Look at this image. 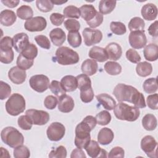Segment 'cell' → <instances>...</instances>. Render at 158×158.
<instances>
[{
	"instance_id": "cell-23",
	"label": "cell",
	"mask_w": 158,
	"mask_h": 158,
	"mask_svg": "<svg viewBox=\"0 0 158 158\" xmlns=\"http://www.w3.org/2000/svg\"><path fill=\"white\" fill-rule=\"evenodd\" d=\"M17 16L15 12L9 9H5L0 13V22L3 26L9 27L16 21Z\"/></svg>"
},
{
	"instance_id": "cell-52",
	"label": "cell",
	"mask_w": 158,
	"mask_h": 158,
	"mask_svg": "<svg viewBox=\"0 0 158 158\" xmlns=\"http://www.w3.org/2000/svg\"><path fill=\"white\" fill-rule=\"evenodd\" d=\"M35 40L38 46H40L41 48L45 49H50L51 43L47 36L42 35H37L35 37Z\"/></svg>"
},
{
	"instance_id": "cell-62",
	"label": "cell",
	"mask_w": 158,
	"mask_h": 158,
	"mask_svg": "<svg viewBox=\"0 0 158 158\" xmlns=\"http://www.w3.org/2000/svg\"><path fill=\"white\" fill-rule=\"evenodd\" d=\"M1 2L8 7L14 8L17 6L20 1L18 0H1Z\"/></svg>"
},
{
	"instance_id": "cell-57",
	"label": "cell",
	"mask_w": 158,
	"mask_h": 158,
	"mask_svg": "<svg viewBox=\"0 0 158 158\" xmlns=\"http://www.w3.org/2000/svg\"><path fill=\"white\" fill-rule=\"evenodd\" d=\"M13 46L12 38L9 36H4L0 41V51L11 49Z\"/></svg>"
},
{
	"instance_id": "cell-21",
	"label": "cell",
	"mask_w": 158,
	"mask_h": 158,
	"mask_svg": "<svg viewBox=\"0 0 158 158\" xmlns=\"http://www.w3.org/2000/svg\"><path fill=\"white\" fill-rule=\"evenodd\" d=\"M49 37L52 43L56 46H60L66 39L64 31L60 28L52 29L49 33Z\"/></svg>"
},
{
	"instance_id": "cell-18",
	"label": "cell",
	"mask_w": 158,
	"mask_h": 158,
	"mask_svg": "<svg viewBox=\"0 0 158 158\" xmlns=\"http://www.w3.org/2000/svg\"><path fill=\"white\" fill-rule=\"evenodd\" d=\"M108 59L112 60H118L122 54V49L121 46L117 43H110L104 48Z\"/></svg>"
},
{
	"instance_id": "cell-24",
	"label": "cell",
	"mask_w": 158,
	"mask_h": 158,
	"mask_svg": "<svg viewBox=\"0 0 158 158\" xmlns=\"http://www.w3.org/2000/svg\"><path fill=\"white\" fill-rule=\"evenodd\" d=\"M96 99L106 110H111L114 109L116 106V101L111 96L107 93H101L97 95Z\"/></svg>"
},
{
	"instance_id": "cell-20",
	"label": "cell",
	"mask_w": 158,
	"mask_h": 158,
	"mask_svg": "<svg viewBox=\"0 0 158 158\" xmlns=\"http://www.w3.org/2000/svg\"><path fill=\"white\" fill-rule=\"evenodd\" d=\"M88 56L90 58L99 62H103L108 59V56L105 49L97 46H94L90 49Z\"/></svg>"
},
{
	"instance_id": "cell-15",
	"label": "cell",
	"mask_w": 158,
	"mask_h": 158,
	"mask_svg": "<svg viewBox=\"0 0 158 158\" xmlns=\"http://www.w3.org/2000/svg\"><path fill=\"white\" fill-rule=\"evenodd\" d=\"M12 42L15 50L20 54L30 44L28 36L25 33H19L15 35L12 38Z\"/></svg>"
},
{
	"instance_id": "cell-16",
	"label": "cell",
	"mask_w": 158,
	"mask_h": 158,
	"mask_svg": "<svg viewBox=\"0 0 158 158\" xmlns=\"http://www.w3.org/2000/svg\"><path fill=\"white\" fill-rule=\"evenodd\" d=\"M8 77L12 83L16 85H20L25 81L27 73L25 70H23L17 66H15L9 70Z\"/></svg>"
},
{
	"instance_id": "cell-55",
	"label": "cell",
	"mask_w": 158,
	"mask_h": 158,
	"mask_svg": "<svg viewBox=\"0 0 158 158\" xmlns=\"http://www.w3.org/2000/svg\"><path fill=\"white\" fill-rule=\"evenodd\" d=\"M146 102L148 106L152 109V110H157L158 109L157 102H158V96L157 93H154L153 94L149 95L147 97Z\"/></svg>"
},
{
	"instance_id": "cell-39",
	"label": "cell",
	"mask_w": 158,
	"mask_h": 158,
	"mask_svg": "<svg viewBox=\"0 0 158 158\" xmlns=\"http://www.w3.org/2000/svg\"><path fill=\"white\" fill-rule=\"evenodd\" d=\"M80 99L83 102L88 103L92 101L94 98V91L91 86L80 89Z\"/></svg>"
},
{
	"instance_id": "cell-37",
	"label": "cell",
	"mask_w": 158,
	"mask_h": 158,
	"mask_svg": "<svg viewBox=\"0 0 158 158\" xmlns=\"http://www.w3.org/2000/svg\"><path fill=\"white\" fill-rule=\"evenodd\" d=\"M49 89L51 92L54 94L57 98L62 96L63 95L65 94V91L64 89L62 84L60 82L57 80H52L49 85Z\"/></svg>"
},
{
	"instance_id": "cell-49",
	"label": "cell",
	"mask_w": 158,
	"mask_h": 158,
	"mask_svg": "<svg viewBox=\"0 0 158 158\" xmlns=\"http://www.w3.org/2000/svg\"><path fill=\"white\" fill-rule=\"evenodd\" d=\"M50 158H65L67 157V150L63 146H59L55 149L52 150L49 154Z\"/></svg>"
},
{
	"instance_id": "cell-35",
	"label": "cell",
	"mask_w": 158,
	"mask_h": 158,
	"mask_svg": "<svg viewBox=\"0 0 158 158\" xmlns=\"http://www.w3.org/2000/svg\"><path fill=\"white\" fill-rule=\"evenodd\" d=\"M144 91L148 94H152L157 91V83L156 78H149L146 79L143 85Z\"/></svg>"
},
{
	"instance_id": "cell-47",
	"label": "cell",
	"mask_w": 158,
	"mask_h": 158,
	"mask_svg": "<svg viewBox=\"0 0 158 158\" xmlns=\"http://www.w3.org/2000/svg\"><path fill=\"white\" fill-rule=\"evenodd\" d=\"M14 58V53L13 50L9 49L5 51H0V61L4 64L11 63Z\"/></svg>"
},
{
	"instance_id": "cell-50",
	"label": "cell",
	"mask_w": 158,
	"mask_h": 158,
	"mask_svg": "<svg viewBox=\"0 0 158 158\" xmlns=\"http://www.w3.org/2000/svg\"><path fill=\"white\" fill-rule=\"evenodd\" d=\"M11 93V88L10 85L4 82L0 81V99L4 100L10 96Z\"/></svg>"
},
{
	"instance_id": "cell-4",
	"label": "cell",
	"mask_w": 158,
	"mask_h": 158,
	"mask_svg": "<svg viewBox=\"0 0 158 158\" xmlns=\"http://www.w3.org/2000/svg\"><path fill=\"white\" fill-rule=\"evenodd\" d=\"M1 137L2 141L12 148L22 145L24 142L23 135L13 127H7L3 128L1 133Z\"/></svg>"
},
{
	"instance_id": "cell-13",
	"label": "cell",
	"mask_w": 158,
	"mask_h": 158,
	"mask_svg": "<svg viewBox=\"0 0 158 158\" xmlns=\"http://www.w3.org/2000/svg\"><path fill=\"white\" fill-rule=\"evenodd\" d=\"M129 43L133 49H139L144 48L147 43V38L144 30L131 31L129 37Z\"/></svg>"
},
{
	"instance_id": "cell-26",
	"label": "cell",
	"mask_w": 158,
	"mask_h": 158,
	"mask_svg": "<svg viewBox=\"0 0 158 158\" xmlns=\"http://www.w3.org/2000/svg\"><path fill=\"white\" fill-rule=\"evenodd\" d=\"M98 64L96 61L93 59H86L83 62L81 66L83 73L88 76H91L95 74L98 71Z\"/></svg>"
},
{
	"instance_id": "cell-53",
	"label": "cell",
	"mask_w": 158,
	"mask_h": 158,
	"mask_svg": "<svg viewBox=\"0 0 158 158\" xmlns=\"http://www.w3.org/2000/svg\"><path fill=\"white\" fill-rule=\"evenodd\" d=\"M126 57L130 62L133 64H138L141 60V57L138 52L135 49L131 48L127 51Z\"/></svg>"
},
{
	"instance_id": "cell-38",
	"label": "cell",
	"mask_w": 158,
	"mask_h": 158,
	"mask_svg": "<svg viewBox=\"0 0 158 158\" xmlns=\"http://www.w3.org/2000/svg\"><path fill=\"white\" fill-rule=\"evenodd\" d=\"M34 63V60L29 59L24 57L22 54H20L17 57L16 64L17 67L23 69V70H28L31 68Z\"/></svg>"
},
{
	"instance_id": "cell-17",
	"label": "cell",
	"mask_w": 158,
	"mask_h": 158,
	"mask_svg": "<svg viewBox=\"0 0 158 158\" xmlns=\"http://www.w3.org/2000/svg\"><path fill=\"white\" fill-rule=\"evenodd\" d=\"M58 99V109L60 112L69 113L73 109L75 103L73 98L70 96L64 94Z\"/></svg>"
},
{
	"instance_id": "cell-28",
	"label": "cell",
	"mask_w": 158,
	"mask_h": 158,
	"mask_svg": "<svg viewBox=\"0 0 158 158\" xmlns=\"http://www.w3.org/2000/svg\"><path fill=\"white\" fill-rule=\"evenodd\" d=\"M144 57L146 60L151 62L156 61L158 58V46L154 43L146 46L143 51Z\"/></svg>"
},
{
	"instance_id": "cell-44",
	"label": "cell",
	"mask_w": 158,
	"mask_h": 158,
	"mask_svg": "<svg viewBox=\"0 0 158 158\" xmlns=\"http://www.w3.org/2000/svg\"><path fill=\"white\" fill-rule=\"evenodd\" d=\"M110 29L113 33L117 35H122L127 31L125 25L120 22H112L110 24Z\"/></svg>"
},
{
	"instance_id": "cell-5",
	"label": "cell",
	"mask_w": 158,
	"mask_h": 158,
	"mask_svg": "<svg viewBox=\"0 0 158 158\" xmlns=\"http://www.w3.org/2000/svg\"><path fill=\"white\" fill-rule=\"evenodd\" d=\"M79 59L78 53L67 46L57 48L54 57V60L62 65L75 64L78 62Z\"/></svg>"
},
{
	"instance_id": "cell-27",
	"label": "cell",
	"mask_w": 158,
	"mask_h": 158,
	"mask_svg": "<svg viewBox=\"0 0 158 158\" xmlns=\"http://www.w3.org/2000/svg\"><path fill=\"white\" fill-rule=\"evenodd\" d=\"M80 16L86 22L92 20L97 14L95 7L91 4H84L80 7Z\"/></svg>"
},
{
	"instance_id": "cell-43",
	"label": "cell",
	"mask_w": 158,
	"mask_h": 158,
	"mask_svg": "<svg viewBox=\"0 0 158 158\" xmlns=\"http://www.w3.org/2000/svg\"><path fill=\"white\" fill-rule=\"evenodd\" d=\"M13 154L15 158H28L30 156L29 149L23 144L14 148Z\"/></svg>"
},
{
	"instance_id": "cell-7",
	"label": "cell",
	"mask_w": 158,
	"mask_h": 158,
	"mask_svg": "<svg viewBox=\"0 0 158 158\" xmlns=\"http://www.w3.org/2000/svg\"><path fill=\"white\" fill-rule=\"evenodd\" d=\"M141 148L148 157L156 158L157 157V143L151 135H146L141 141Z\"/></svg>"
},
{
	"instance_id": "cell-33",
	"label": "cell",
	"mask_w": 158,
	"mask_h": 158,
	"mask_svg": "<svg viewBox=\"0 0 158 158\" xmlns=\"http://www.w3.org/2000/svg\"><path fill=\"white\" fill-rule=\"evenodd\" d=\"M128 28L131 31H141L144 30L145 23L143 19L139 17H135L132 18L128 23Z\"/></svg>"
},
{
	"instance_id": "cell-3",
	"label": "cell",
	"mask_w": 158,
	"mask_h": 158,
	"mask_svg": "<svg viewBox=\"0 0 158 158\" xmlns=\"http://www.w3.org/2000/svg\"><path fill=\"white\" fill-rule=\"evenodd\" d=\"M114 114L119 120L134 122L139 117L140 111L139 108L135 106H131L120 102L114 109Z\"/></svg>"
},
{
	"instance_id": "cell-46",
	"label": "cell",
	"mask_w": 158,
	"mask_h": 158,
	"mask_svg": "<svg viewBox=\"0 0 158 158\" xmlns=\"http://www.w3.org/2000/svg\"><path fill=\"white\" fill-rule=\"evenodd\" d=\"M36 5L37 8L43 12H50L54 7V4L49 0H37Z\"/></svg>"
},
{
	"instance_id": "cell-9",
	"label": "cell",
	"mask_w": 158,
	"mask_h": 158,
	"mask_svg": "<svg viewBox=\"0 0 158 158\" xmlns=\"http://www.w3.org/2000/svg\"><path fill=\"white\" fill-rule=\"evenodd\" d=\"M65 128L60 122H52L49 125L46 130L48 139L52 141H58L65 135Z\"/></svg>"
},
{
	"instance_id": "cell-30",
	"label": "cell",
	"mask_w": 158,
	"mask_h": 158,
	"mask_svg": "<svg viewBox=\"0 0 158 158\" xmlns=\"http://www.w3.org/2000/svg\"><path fill=\"white\" fill-rule=\"evenodd\" d=\"M117 1L113 0H101L99 3V10L101 14H108L115 7Z\"/></svg>"
},
{
	"instance_id": "cell-10",
	"label": "cell",
	"mask_w": 158,
	"mask_h": 158,
	"mask_svg": "<svg viewBox=\"0 0 158 158\" xmlns=\"http://www.w3.org/2000/svg\"><path fill=\"white\" fill-rule=\"evenodd\" d=\"M27 115L33 122V124L36 125H43L46 124L49 120V114L41 110L36 109H28L25 112Z\"/></svg>"
},
{
	"instance_id": "cell-51",
	"label": "cell",
	"mask_w": 158,
	"mask_h": 158,
	"mask_svg": "<svg viewBox=\"0 0 158 158\" xmlns=\"http://www.w3.org/2000/svg\"><path fill=\"white\" fill-rule=\"evenodd\" d=\"M64 27L69 31H78L80 28V23L77 20L67 19L64 22Z\"/></svg>"
},
{
	"instance_id": "cell-11",
	"label": "cell",
	"mask_w": 158,
	"mask_h": 158,
	"mask_svg": "<svg viewBox=\"0 0 158 158\" xmlns=\"http://www.w3.org/2000/svg\"><path fill=\"white\" fill-rule=\"evenodd\" d=\"M82 35L84 43L87 46L99 43L102 38V33L100 30L91 28H85L82 31Z\"/></svg>"
},
{
	"instance_id": "cell-56",
	"label": "cell",
	"mask_w": 158,
	"mask_h": 158,
	"mask_svg": "<svg viewBox=\"0 0 158 158\" xmlns=\"http://www.w3.org/2000/svg\"><path fill=\"white\" fill-rule=\"evenodd\" d=\"M102 22L103 15L101 14L99 12H97V14L95 15V17L90 21L86 22V23L91 28H94L99 27L102 23Z\"/></svg>"
},
{
	"instance_id": "cell-59",
	"label": "cell",
	"mask_w": 158,
	"mask_h": 158,
	"mask_svg": "<svg viewBox=\"0 0 158 158\" xmlns=\"http://www.w3.org/2000/svg\"><path fill=\"white\" fill-rule=\"evenodd\" d=\"M125 156V151L123 149L119 146L113 148L108 154L107 157L110 158L112 157H120L123 158Z\"/></svg>"
},
{
	"instance_id": "cell-45",
	"label": "cell",
	"mask_w": 158,
	"mask_h": 158,
	"mask_svg": "<svg viewBox=\"0 0 158 158\" xmlns=\"http://www.w3.org/2000/svg\"><path fill=\"white\" fill-rule=\"evenodd\" d=\"M19 127L23 130H29L32 128L33 122L27 115H21L18 118L17 120Z\"/></svg>"
},
{
	"instance_id": "cell-48",
	"label": "cell",
	"mask_w": 158,
	"mask_h": 158,
	"mask_svg": "<svg viewBox=\"0 0 158 158\" xmlns=\"http://www.w3.org/2000/svg\"><path fill=\"white\" fill-rule=\"evenodd\" d=\"M76 78L77 80L78 88H79V89L91 86V80L88 75L82 73L77 75Z\"/></svg>"
},
{
	"instance_id": "cell-22",
	"label": "cell",
	"mask_w": 158,
	"mask_h": 158,
	"mask_svg": "<svg viewBox=\"0 0 158 158\" xmlns=\"http://www.w3.org/2000/svg\"><path fill=\"white\" fill-rule=\"evenodd\" d=\"M114 135L112 130L109 128L104 127L101 128L98 135V143L102 145L110 144L114 139Z\"/></svg>"
},
{
	"instance_id": "cell-31",
	"label": "cell",
	"mask_w": 158,
	"mask_h": 158,
	"mask_svg": "<svg viewBox=\"0 0 158 158\" xmlns=\"http://www.w3.org/2000/svg\"><path fill=\"white\" fill-rule=\"evenodd\" d=\"M136 72L139 76L146 77L151 74L152 72V65L146 61L139 62L136 67Z\"/></svg>"
},
{
	"instance_id": "cell-61",
	"label": "cell",
	"mask_w": 158,
	"mask_h": 158,
	"mask_svg": "<svg viewBox=\"0 0 158 158\" xmlns=\"http://www.w3.org/2000/svg\"><path fill=\"white\" fill-rule=\"evenodd\" d=\"M71 158H75V157H80V158H86V156L85 155L84 151L82 150V149L80 148H76L73 149L70 155Z\"/></svg>"
},
{
	"instance_id": "cell-8",
	"label": "cell",
	"mask_w": 158,
	"mask_h": 158,
	"mask_svg": "<svg viewBox=\"0 0 158 158\" xmlns=\"http://www.w3.org/2000/svg\"><path fill=\"white\" fill-rule=\"evenodd\" d=\"M30 87L38 93H43L49 86V79L44 75L39 74L32 76L29 80Z\"/></svg>"
},
{
	"instance_id": "cell-12",
	"label": "cell",
	"mask_w": 158,
	"mask_h": 158,
	"mask_svg": "<svg viewBox=\"0 0 158 158\" xmlns=\"http://www.w3.org/2000/svg\"><path fill=\"white\" fill-rule=\"evenodd\" d=\"M47 26V22L45 18L41 16L32 17L26 20L24 23V28L28 31H41Z\"/></svg>"
},
{
	"instance_id": "cell-58",
	"label": "cell",
	"mask_w": 158,
	"mask_h": 158,
	"mask_svg": "<svg viewBox=\"0 0 158 158\" xmlns=\"http://www.w3.org/2000/svg\"><path fill=\"white\" fill-rule=\"evenodd\" d=\"M49 18L52 24L56 26H60L64 22L65 16L59 13H52Z\"/></svg>"
},
{
	"instance_id": "cell-2",
	"label": "cell",
	"mask_w": 158,
	"mask_h": 158,
	"mask_svg": "<svg viewBox=\"0 0 158 158\" xmlns=\"http://www.w3.org/2000/svg\"><path fill=\"white\" fill-rule=\"evenodd\" d=\"M97 124L96 119L92 115H87L75 128V145L80 149H85L91 140L90 131Z\"/></svg>"
},
{
	"instance_id": "cell-6",
	"label": "cell",
	"mask_w": 158,
	"mask_h": 158,
	"mask_svg": "<svg viewBox=\"0 0 158 158\" xmlns=\"http://www.w3.org/2000/svg\"><path fill=\"white\" fill-rule=\"evenodd\" d=\"M25 107V100L23 96L19 93L12 94L6 102V110L12 116H17L22 113Z\"/></svg>"
},
{
	"instance_id": "cell-1",
	"label": "cell",
	"mask_w": 158,
	"mask_h": 158,
	"mask_svg": "<svg viewBox=\"0 0 158 158\" xmlns=\"http://www.w3.org/2000/svg\"><path fill=\"white\" fill-rule=\"evenodd\" d=\"M113 94L119 102H129L138 108H144L146 106L144 95L132 86L118 83L115 86Z\"/></svg>"
},
{
	"instance_id": "cell-34",
	"label": "cell",
	"mask_w": 158,
	"mask_h": 158,
	"mask_svg": "<svg viewBox=\"0 0 158 158\" xmlns=\"http://www.w3.org/2000/svg\"><path fill=\"white\" fill-rule=\"evenodd\" d=\"M104 70L110 75H117L121 73L122 67L117 62L108 61L104 65Z\"/></svg>"
},
{
	"instance_id": "cell-25",
	"label": "cell",
	"mask_w": 158,
	"mask_h": 158,
	"mask_svg": "<svg viewBox=\"0 0 158 158\" xmlns=\"http://www.w3.org/2000/svg\"><path fill=\"white\" fill-rule=\"evenodd\" d=\"M60 83L66 92H72L78 88L77 78L73 75H65L62 78Z\"/></svg>"
},
{
	"instance_id": "cell-42",
	"label": "cell",
	"mask_w": 158,
	"mask_h": 158,
	"mask_svg": "<svg viewBox=\"0 0 158 158\" xmlns=\"http://www.w3.org/2000/svg\"><path fill=\"white\" fill-rule=\"evenodd\" d=\"M20 54L27 59L34 60L38 55V48L34 44L30 43Z\"/></svg>"
},
{
	"instance_id": "cell-29",
	"label": "cell",
	"mask_w": 158,
	"mask_h": 158,
	"mask_svg": "<svg viewBox=\"0 0 158 158\" xmlns=\"http://www.w3.org/2000/svg\"><path fill=\"white\" fill-rule=\"evenodd\" d=\"M157 121L156 117L151 114H146L142 118V125L148 131H152L157 127Z\"/></svg>"
},
{
	"instance_id": "cell-40",
	"label": "cell",
	"mask_w": 158,
	"mask_h": 158,
	"mask_svg": "<svg viewBox=\"0 0 158 158\" xmlns=\"http://www.w3.org/2000/svg\"><path fill=\"white\" fill-rule=\"evenodd\" d=\"M63 14L65 17L79 19L80 17V11L79 8L75 6L70 5L64 8Z\"/></svg>"
},
{
	"instance_id": "cell-36",
	"label": "cell",
	"mask_w": 158,
	"mask_h": 158,
	"mask_svg": "<svg viewBox=\"0 0 158 158\" xmlns=\"http://www.w3.org/2000/svg\"><path fill=\"white\" fill-rule=\"evenodd\" d=\"M67 41L73 48H78L81 44V36L78 31H69Z\"/></svg>"
},
{
	"instance_id": "cell-14",
	"label": "cell",
	"mask_w": 158,
	"mask_h": 158,
	"mask_svg": "<svg viewBox=\"0 0 158 158\" xmlns=\"http://www.w3.org/2000/svg\"><path fill=\"white\" fill-rule=\"evenodd\" d=\"M85 149L88 155L92 158L107 157V151L105 149H101L98 143L94 140H90Z\"/></svg>"
},
{
	"instance_id": "cell-63",
	"label": "cell",
	"mask_w": 158,
	"mask_h": 158,
	"mask_svg": "<svg viewBox=\"0 0 158 158\" xmlns=\"http://www.w3.org/2000/svg\"><path fill=\"white\" fill-rule=\"evenodd\" d=\"M52 3L53 4H57V5H61L62 4H64L65 2H67V1H51Z\"/></svg>"
},
{
	"instance_id": "cell-54",
	"label": "cell",
	"mask_w": 158,
	"mask_h": 158,
	"mask_svg": "<svg viewBox=\"0 0 158 158\" xmlns=\"http://www.w3.org/2000/svg\"><path fill=\"white\" fill-rule=\"evenodd\" d=\"M58 104L57 98L52 95H49L46 96L44 101V105L48 109H54Z\"/></svg>"
},
{
	"instance_id": "cell-60",
	"label": "cell",
	"mask_w": 158,
	"mask_h": 158,
	"mask_svg": "<svg viewBox=\"0 0 158 158\" xmlns=\"http://www.w3.org/2000/svg\"><path fill=\"white\" fill-rule=\"evenodd\" d=\"M158 26H157V21L156 20L154 23H151V25L148 28V32L149 34L153 36V37H157L158 36Z\"/></svg>"
},
{
	"instance_id": "cell-41",
	"label": "cell",
	"mask_w": 158,
	"mask_h": 158,
	"mask_svg": "<svg viewBox=\"0 0 158 158\" xmlns=\"http://www.w3.org/2000/svg\"><path fill=\"white\" fill-rule=\"evenodd\" d=\"M97 123L99 125H106L110 123L111 120V115L107 110H102L96 115Z\"/></svg>"
},
{
	"instance_id": "cell-19",
	"label": "cell",
	"mask_w": 158,
	"mask_h": 158,
	"mask_svg": "<svg viewBox=\"0 0 158 158\" xmlns=\"http://www.w3.org/2000/svg\"><path fill=\"white\" fill-rule=\"evenodd\" d=\"M141 13L144 20L151 21L155 20L157 17V8L155 4L148 3L142 7Z\"/></svg>"
},
{
	"instance_id": "cell-32",
	"label": "cell",
	"mask_w": 158,
	"mask_h": 158,
	"mask_svg": "<svg viewBox=\"0 0 158 158\" xmlns=\"http://www.w3.org/2000/svg\"><path fill=\"white\" fill-rule=\"evenodd\" d=\"M17 15L22 20H29L33 15L32 8L27 5H22L17 9Z\"/></svg>"
}]
</instances>
